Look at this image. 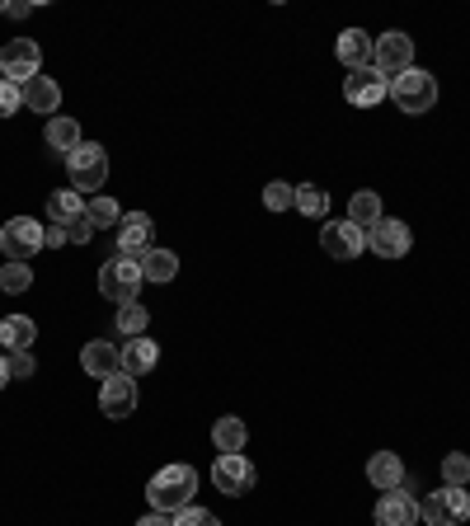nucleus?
I'll use <instances>...</instances> for the list:
<instances>
[{
	"label": "nucleus",
	"mask_w": 470,
	"mask_h": 526,
	"mask_svg": "<svg viewBox=\"0 0 470 526\" xmlns=\"http://www.w3.org/2000/svg\"><path fill=\"white\" fill-rule=\"evenodd\" d=\"M80 367H85V376H99V381H109V376L123 372V348L109 339H94L80 348Z\"/></svg>",
	"instance_id": "ddd939ff"
},
{
	"label": "nucleus",
	"mask_w": 470,
	"mask_h": 526,
	"mask_svg": "<svg viewBox=\"0 0 470 526\" xmlns=\"http://www.w3.org/2000/svg\"><path fill=\"white\" fill-rule=\"evenodd\" d=\"M15 109H24V85H10V80H0V118H10Z\"/></svg>",
	"instance_id": "473e14b6"
},
{
	"label": "nucleus",
	"mask_w": 470,
	"mask_h": 526,
	"mask_svg": "<svg viewBox=\"0 0 470 526\" xmlns=\"http://www.w3.org/2000/svg\"><path fill=\"white\" fill-rule=\"evenodd\" d=\"M66 170H71V188L85 198L94 188H104V179H109V151L99 141H80V151L66 160Z\"/></svg>",
	"instance_id": "20e7f679"
},
{
	"label": "nucleus",
	"mask_w": 470,
	"mask_h": 526,
	"mask_svg": "<svg viewBox=\"0 0 470 526\" xmlns=\"http://www.w3.org/2000/svg\"><path fill=\"white\" fill-rule=\"evenodd\" d=\"M90 235H94V226H90V221H85V217L66 221V245H85Z\"/></svg>",
	"instance_id": "c9c22d12"
},
{
	"label": "nucleus",
	"mask_w": 470,
	"mask_h": 526,
	"mask_svg": "<svg viewBox=\"0 0 470 526\" xmlns=\"http://www.w3.org/2000/svg\"><path fill=\"white\" fill-rule=\"evenodd\" d=\"M5 357H10V381H29V376L38 372L33 353H5Z\"/></svg>",
	"instance_id": "f704fd0d"
},
{
	"label": "nucleus",
	"mask_w": 470,
	"mask_h": 526,
	"mask_svg": "<svg viewBox=\"0 0 470 526\" xmlns=\"http://www.w3.org/2000/svg\"><path fill=\"white\" fill-rule=\"evenodd\" d=\"M99 292H104V301H118V306L137 301V292H141V263L132 259V254H113V259L99 268Z\"/></svg>",
	"instance_id": "7ed1b4c3"
},
{
	"label": "nucleus",
	"mask_w": 470,
	"mask_h": 526,
	"mask_svg": "<svg viewBox=\"0 0 470 526\" xmlns=\"http://www.w3.org/2000/svg\"><path fill=\"white\" fill-rule=\"evenodd\" d=\"M38 66H43V52L33 38H10L0 52V80H10V85H29L33 76H43Z\"/></svg>",
	"instance_id": "0eeeda50"
},
{
	"label": "nucleus",
	"mask_w": 470,
	"mask_h": 526,
	"mask_svg": "<svg viewBox=\"0 0 470 526\" xmlns=\"http://www.w3.org/2000/svg\"><path fill=\"white\" fill-rule=\"evenodd\" d=\"M43 249V221L33 217H10L0 226V254L10 263H29Z\"/></svg>",
	"instance_id": "39448f33"
},
{
	"label": "nucleus",
	"mask_w": 470,
	"mask_h": 526,
	"mask_svg": "<svg viewBox=\"0 0 470 526\" xmlns=\"http://www.w3.org/2000/svg\"><path fill=\"white\" fill-rule=\"evenodd\" d=\"M372 66L386 80H395L400 71H409V66H414V38H409V33H400V29L381 33V38H376V47H372Z\"/></svg>",
	"instance_id": "6e6552de"
},
{
	"label": "nucleus",
	"mask_w": 470,
	"mask_h": 526,
	"mask_svg": "<svg viewBox=\"0 0 470 526\" xmlns=\"http://www.w3.org/2000/svg\"><path fill=\"white\" fill-rule=\"evenodd\" d=\"M57 104H62V90H57V80L33 76L29 85H24V109H33V113H57Z\"/></svg>",
	"instance_id": "b1692460"
},
{
	"label": "nucleus",
	"mask_w": 470,
	"mask_h": 526,
	"mask_svg": "<svg viewBox=\"0 0 470 526\" xmlns=\"http://www.w3.org/2000/svg\"><path fill=\"white\" fill-rule=\"evenodd\" d=\"M33 287V268L29 263H10L5 259V268H0V292H29Z\"/></svg>",
	"instance_id": "c756f323"
},
{
	"label": "nucleus",
	"mask_w": 470,
	"mask_h": 526,
	"mask_svg": "<svg viewBox=\"0 0 470 526\" xmlns=\"http://www.w3.org/2000/svg\"><path fill=\"white\" fill-rule=\"evenodd\" d=\"M43 245H47V249L66 245V226H57V221H52V226H43Z\"/></svg>",
	"instance_id": "e433bc0d"
},
{
	"label": "nucleus",
	"mask_w": 470,
	"mask_h": 526,
	"mask_svg": "<svg viewBox=\"0 0 470 526\" xmlns=\"http://www.w3.org/2000/svg\"><path fill=\"white\" fill-rule=\"evenodd\" d=\"M85 221H90L94 231H99V226H118V221H123V207L113 198H94L90 207H85Z\"/></svg>",
	"instance_id": "c85d7f7f"
},
{
	"label": "nucleus",
	"mask_w": 470,
	"mask_h": 526,
	"mask_svg": "<svg viewBox=\"0 0 470 526\" xmlns=\"http://www.w3.org/2000/svg\"><path fill=\"white\" fill-rule=\"evenodd\" d=\"M376 526H419V503L405 498L400 489L381 494V503H376Z\"/></svg>",
	"instance_id": "dca6fc26"
},
{
	"label": "nucleus",
	"mask_w": 470,
	"mask_h": 526,
	"mask_svg": "<svg viewBox=\"0 0 470 526\" xmlns=\"http://www.w3.org/2000/svg\"><path fill=\"white\" fill-rule=\"evenodd\" d=\"M137 526H174V517H170V512H146Z\"/></svg>",
	"instance_id": "58836bf2"
},
{
	"label": "nucleus",
	"mask_w": 470,
	"mask_h": 526,
	"mask_svg": "<svg viewBox=\"0 0 470 526\" xmlns=\"http://www.w3.org/2000/svg\"><path fill=\"white\" fill-rule=\"evenodd\" d=\"M320 249H325L329 259H339V263H353L367 249V231H358L353 221H325L320 226Z\"/></svg>",
	"instance_id": "1a4fd4ad"
},
{
	"label": "nucleus",
	"mask_w": 470,
	"mask_h": 526,
	"mask_svg": "<svg viewBox=\"0 0 470 526\" xmlns=\"http://www.w3.org/2000/svg\"><path fill=\"white\" fill-rule=\"evenodd\" d=\"M245 423H240V418H217V423H212V442H217V451L221 456H231V451H240L245 447Z\"/></svg>",
	"instance_id": "bb28decb"
},
{
	"label": "nucleus",
	"mask_w": 470,
	"mask_h": 526,
	"mask_svg": "<svg viewBox=\"0 0 470 526\" xmlns=\"http://www.w3.org/2000/svg\"><path fill=\"white\" fill-rule=\"evenodd\" d=\"M113 325H118L123 339H141L146 325H151V310L141 306V301H127V306H118V320H113Z\"/></svg>",
	"instance_id": "a878e982"
},
{
	"label": "nucleus",
	"mask_w": 470,
	"mask_h": 526,
	"mask_svg": "<svg viewBox=\"0 0 470 526\" xmlns=\"http://www.w3.org/2000/svg\"><path fill=\"white\" fill-rule=\"evenodd\" d=\"M174 526H221V522L207 508H193V503H188V508L174 512Z\"/></svg>",
	"instance_id": "72a5a7b5"
},
{
	"label": "nucleus",
	"mask_w": 470,
	"mask_h": 526,
	"mask_svg": "<svg viewBox=\"0 0 470 526\" xmlns=\"http://www.w3.org/2000/svg\"><path fill=\"white\" fill-rule=\"evenodd\" d=\"M47 212H52L57 226H66V221L85 217V198H80L76 188H62V193H52V198H47Z\"/></svg>",
	"instance_id": "393cba45"
},
{
	"label": "nucleus",
	"mask_w": 470,
	"mask_h": 526,
	"mask_svg": "<svg viewBox=\"0 0 470 526\" xmlns=\"http://www.w3.org/2000/svg\"><path fill=\"white\" fill-rule=\"evenodd\" d=\"M409 245H414V240H409V226L395 217H381L372 231H367V249H372L376 259H405Z\"/></svg>",
	"instance_id": "f8f14e48"
},
{
	"label": "nucleus",
	"mask_w": 470,
	"mask_h": 526,
	"mask_svg": "<svg viewBox=\"0 0 470 526\" xmlns=\"http://www.w3.org/2000/svg\"><path fill=\"white\" fill-rule=\"evenodd\" d=\"M33 339H38V325H33L29 315L0 320V353H29Z\"/></svg>",
	"instance_id": "aec40b11"
},
{
	"label": "nucleus",
	"mask_w": 470,
	"mask_h": 526,
	"mask_svg": "<svg viewBox=\"0 0 470 526\" xmlns=\"http://www.w3.org/2000/svg\"><path fill=\"white\" fill-rule=\"evenodd\" d=\"M372 47H376L372 33L344 29L339 33V43H334V52H339V62H344L348 71H362V66H372Z\"/></svg>",
	"instance_id": "f3484780"
},
{
	"label": "nucleus",
	"mask_w": 470,
	"mask_h": 526,
	"mask_svg": "<svg viewBox=\"0 0 470 526\" xmlns=\"http://www.w3.org/2000/svg\"><path fill=\"white\" fill-rule=\"evenodd\" d=\"M5 381H10V357L0 353V390H5Z\"/></svg>",
	"instance_id": "ea45409f"
},
{
	"label": "nucleus",
	"mask_w": 470,
	"mask_h": 526,
	"mask_svg": "<svg viewBox=\"0 0 470 526\" xmlns=\"http://www.w3.org/2000/svg\"><path fill=\"white\" fill-rule=\"evenodd\" d=\"M47 151L62 155V160H71V155L80 151V127L76 118H47Z\"/></svg>",
	"instance_id": "412c9836"
},
{
	"label": "nucleus",
	"mask_w": 470,
	"mask_h": 526,
	"mask_svg": "<svg viewBox=\"0 0 470 526\" xmlns=\"http://www.w3.org/2000/svg\"><path fill=\"white\" fill-rule=\"evenodd\" d=\"M99 409H104V418H127L132 409H137V381L132 376H109L104 381V390H99Z\"/></svg>",
	"instance_id": "4468645a"
},
{
	"label": "nucleus",
	"mask_w": 470,
	"mask_h": 526,
	"mask_svg": "<svg viewBox=\"0 0 470 526\" xmlns=\"http://www.w3.org/2000/svg\"><path fill=\"white\" fill-rule=\"evenodd\" d=\"M386 94H391V80L381 76L376 66L348 71V80H344V99H348V104H358V109H376Z\"/></svg>",
	"instance_id": "9b49d317"
},
{
	"label": "nucleus",
	"mask_w": 470,
	"mask_h": 526,
	"mask_svg": "<svg viewBox=\"0 0 470 526\" xmlns=\"http://www.w3.org/2000/svg\"><path fill=\"white\" fill-rule=\"evenodd\" d=\"M141 282H170L174 273H179V254H174V249H146V254H141Z\"/></svg>",
	"instance_id": "4be33fe9"
},
{
	"label": "nucleus",
	"mask_w": 470,
	"mask_h": 526,
	"mask_svg": "<svg viewBox=\"0 0 470 526\" xmlns=\"http://www.w3.org/2000/svg\"><path fill=\"white\" fill-rule=\"evenodd\" d=\"M419 517L428 526H461L470 517V494L466 489H433V494H423L419 503Z\"/></svg>",
	"instance_id": "423d86ee"
},
{
	"label": "nucleus",
	"mask_w": 470,
	"mask_h": 526,
	"mask_svg": "<svg viewBox=\"0 0 470 526\" xmlns=\"http://www.w3.org/2000/svg\"><path fill=\"white\" fill-rule=\"evenodd\" d=\"M400 494L414 498V503H423V484H419V480H409V475H405V480H400Z\"/></svg>",
	"instance_id": "4c0bfd02"
},
{
	"label": "nucleus",
	"mask_w": 470,
	"mask_h": 526,
	"mask_svg": "<svg viewBox=\"0 0 470 526\" xmlns=\"http://www.w3.org/2000/svg\"><path fill=\"white\" fill-rule=\"evenodd\" d=\"M381 217H386V207H381V198H376L372 188H362V193L348 198V221H353L358 231H372Z\"/></svg>",
	"instance_id": "5701e85b"
},
{
	"label": "nucleus",
	"mask_w": 470,
	"mask_h": 526,
	"mask_svg": "<svg viewBox=\"0 0 470 526\" xmlns=\"http://www.w3.org/2000/svg\"><path fill=\"white\" fill-rule=\"evenodd\" d=\"M212 484H217L221 494H231V498L250 494V489H254V461H250V456H240V451L217 456V461H212Z\"/></svg>",
	"instance_id": "9d476101"
},
{
	"label": "nucleus",
	"mask_w": 470,
	"mask_h": 526,
	"mask_svg": "<svg viewBox=\"0 0 470 526\" xmlns=\"http://www.w3.org/2000/svg\"><path fill=\"white\" fill-rule=\"evenodd\" d=\"M264 207H268V212H287V207H297V188L282 184V179L264 184Z\"/></svg>",
	"instance_id": "2f4dec72"
},
{
	"label": "nucleus",
	"mask_w": 470,
	"mask_h": 526,
	"mask_svg": "<svg viewBox=\"0 0 470 526\" xmlns=\"http://www.w3.org/2000/svg\"><path fill=\"white\" fill-rule=\"evenodd\" d=\"M151 231H156V226H151L146 212H127V217L118 221V254H132V259L146 254V249H151Z\"/></svg>",
	"instance_id": "2eb2a0df"
},
{
	"label": "nucleus",
	"mask_w": 470,
	"mask_h": 526,
	"mask_svg": "<svg viewBox=\"0 0 470 526\" xmlns=\"http://www.w3.org/2000/svg\"><path fill=\"white\" fill-rule=\"evenodd\" d=\"M297 212H301V217L325 221L329 217V193H325V188H315V184H301L297 188Z\"/></svg>",
	"instance_id": "cd10ccee"
},
{
	"label": "nucleus",
	"mask_w": 470,
	"mask_h": 526,
	"mask_svg": "<svg viewBox=\"0 0 470 526\" xmlns=\"http://www.w3.org/2000/svg\"><path fill=\"white\" fill-rule=\"evenodd\" d=\"M391 99L400 113L419 118V113H428L438 104V80L428 76V71H419V66H409V71H400V76L391 80Z\"/></svg>",
	"instance_id": "f03ea898"
},
{
	"label": "nucleus",
	"mask_w": 470,
	"mask_h": 526,
	"mask_svg": "<svg viewBox=\"0 0 470 526\" xmlns=\"http://www.w3.org/2000/svg\"><path fill=\"white\" fill-rule=\"evenodd\" d=\"M198 494V470L193 465H160L151 484H146V498H151V512H179L193 503Z\"/></svg>",
	"instance_id": "f257e3e1"
},
{
	"label": "nucleus",
	"mask_w": 470,
	"mask_h": 526,
	"mask_svg": "<svg viewBox=\"0 0 470 526\" xmlns=\"http://www.w3.org/2000/svg\"><path fill=\"white\" fill-rule=\"evenodd\" d=\"M442 480H447V489H466V480H470V456H461V451L442 456Z\"/></svg>",
	"instance_id": "7c9ffc66"
},
{
	"label": "nucleus",
	"mask_w": 470,
	"mask_h": 526,
	"mask_svg": "<svg viewBox=\"0 0 470 526\" xmlns=\"http://www.w3.org/2000/svg\"><path fill=\"white\" fill-rule=\"evenodd\" d=\"M367 480H372V489L391 494V489H400V480H405V461H400L395 451H376L372 461H367Z\"/></svg>",
	"instance_id": "a211bd4d"
},
{
	"label": "nucleus",
	"mask_w": 470,
	"mask_h": 526,
	"mask_svg": "<svg viewBox=\"0 0 470 526\" xmlns=\"http://www.w3.org/2000/svg\"><path fill=\"white\" fill-rule=\"evenodd\" d=\"M156 362H160V348L156 339H127L123 343V376H146V372H156Z\"/></svg>",
	"instance_id": "6ab92c4d"
}]
</instances>
